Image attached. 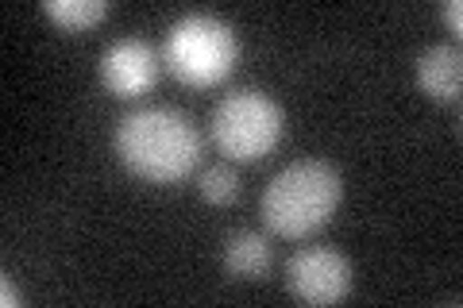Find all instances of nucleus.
<instances>
[{
	"label": "nucleus",
	"instance_id": "9d476101",
	"mask_svg": "<svg viewBox=\"0 0 463 308\" xmlns=\"http://www.w3.org/2000/svg\"><path fill=\"white\" fill-rule=\"evenodd\" d=\"M201 197H205L209 204H232L240 197V178H236V170H232L228 163H216V166H205L201 170Z\"/></svg>",
	"mask_w": 463,
	"mask_h": 308
},
{
	"label": "nucleus",
	"instance_id": "423d86ee",
	"mask_svg": "<svg viewBox=\"0 0 463 308\" xmlns=\"http://www.w3.org/2000/svg\"><path fill=\"white\" fill-rule=\"evenodd\" d=\"M100 81H105V89L132 100V97H143L155 89L158 81V54L147 39H116L105 47L100 54Z\"/></svg>",
	"mask_w": 463,
	"mask_h": 308
},
{
	"label": "nucleus",
	"instance_id": "6e6552de",
	"mask_svg": "<svg viewBox=\"0 0 463 308\" xmlns=\"http://www.w3.org/2000/svg\"><path fill=\"white\" fill-rule=\"evenodd\" d=\"M270 258H274L270 239L259 236V231H251V228L232 231V236L224 239V270L232 277H240V282L263 277L270 270Z\"/></svg>",
	"mask_w": 463,
	"mask_h": 308
},
{
	"label": "nucleus",
	"instance_id": "f257e3e1",
	"mask_svg": "<svg viewBox=\"0 0 463 308\" xmlns=\"http://www.w3.org/2000/svg\"><path fill=\"white\" fill-rule=\"evenodd\" d=\"M116 154L143 182L178 185L201 163V131L178 108H139L116 124Z\"/></svg>",
	"mask_w": 463,
	"mask_h": 308
},
{
	"label": "nucleus",
	"instance_id": "9b49d317",
	"mask_svg": "<svg viewBox=\"0 0 463 308\" xmlns=\"http://www.w3.org/2000/svg\"><path fill=\"white\" fill-rule=\"evenodd\" d=\"M0 304H5V308H12V304H24V293H20V285L12 282L8 274L0 277Z\"/></svg>",
	"mask_w": 463,
	"mask_h": 308
},
{
	"label": "nucleus",
	"instance_id": "20e7f679",
	"mask_svg": "<svg viewBox=\"0 0 463 308\" xmlns=\"http://www.w3.org/2000/svg\"><path fill=\"white\" fill-rule=\"evenodd\" d=\"M213 139L236 163H259L282 139L286 112L263 89H236L213 108Z\"/></svg>",
	"mask_w": 463,
	"mask_h": 308
},
{
	"label": "nucleus",
	"instance_id": "7ed1b4c3",
	"mask_svg": "<svg viewBox=\"0 0 463 308\" xmlns=\"http://www.w3.org/2000/svg\"><path fill=\"white\" fill-rule=\"evenodd\" d=\"M240 58L236 27L224 23L213 12H185L166 32V66L178 81L209 89L221 85Z\"/></svg>",
	"mask_w": 463,
	"mask_h": 308
},
{
	"label": "nucleus",
	"instance_id": "1a4fd4ad",
	"mask_svg": "<svg viewBox=\"0 0 463 308\" xmlns=\"http://www.w3.org/2000/svg\"><path fill=\"white\" fill-rule=\"evenodd\" d=\"M109 12V0H43V16H51L62 32H90Z\"/></svg>",
	"mask_w": 463,
	"mask_h": 308
},
{
	"label": "nucleus",
	"instance_id": "0eeeda50",
	"mask_svg": "<svg viewBox=\"0 0 463 308\" xmlns=\"http://www.w3.org/2000/svg\"><path fill=\"white\" fill-rule=\"evenodd\" d=\"M417 85L440 105H456L463 89V54L456 42H432L417 54Z\"/></svg>",
	"mask_w": 463,
	"mask_h": 308
},
{
	"label": "nucleus",
	"instance_id": "39448f33",
	"mask_svg": "<svg viewBox=\"0 0 463 308\" xmlns=\"http://www.w3.org/2000/svg\"><path fill=\"white\" fill-rule=\"evenodd\" d=\"M352 258L336 247H301L286 262V289L306 304H336L352 293Z\"/></svg>",
	"mask_w": 463,
	"mask_h": 308
},
{
	"label": "nucleus",
	"instance_id": "f8f14e48",
	"mask_svg": "<svg viewBox=\"0 0 463 308\" xmlns=\"http://www.w3.org/2000/svg\"><path fill=\"white\" fill-rule=\"evenodd\" d=\"M440 16L452 23V32H459V27H463V5H459V0H444V5H440Z\"/></svg>",
	"mask_w": 463,
	"mask_h": 308
},
{
	"label": "nucleus",
	"instance_id": "f03ea898",
	"mask_svg": "<svg viewBox=\"0 0 463 308\" xmlns=\"http://www.w3.org/2000/svg\"><path fill=\"white\" fill-rule=\"evenodd\" d=\"M344 182L325 158H298L282 166L263 189V219L274 236L301 239L325 228L340 209Z\"/></svg>",
	"mask_w": 463,
	"mask_h": 308
}]
</instances>
